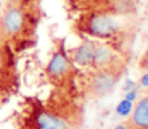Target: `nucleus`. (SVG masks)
<instances>
[{"mask_svg": "<svg viewBox=\"0 0 148 129\" xmlns=\"http://www.w3.org/2000/svg\"><path fill=\"white\" fill-rule=\"evenodd\" d=\"M121 73L116 68H103L90 78L87 93L91 97H104L113 90Z\"/></svg>", "mask_w": 148, "mask_h": 129, "instance_id": "obj_1", "label": "nucleus"}, {"mask_svg": "<svg viewBox=\"0 0 148 129\" xmlns=\"http://www.w3.org/2000/svg\"><path fill=\"white\" fill-rule=\"evenodd\" d=\"M23 13L20 8L9 7L0 14V44L12 39L23 26Z\"/></svg>", "mask_w": 148, "mask_h": 129, "instance_id": "obj_2", "label": "nucleus"}, {"mask_svg": "<svg viewBox=\"0 0 148 129\" xmlns=\"http://www.w3.org/2000/svg\"><path fill=\"white\" fill-rule=\"evenodd\" d=\"M117 21L108 14H95L90 17L87 23V31L94 37L109 38L117 31Z\"/></svg>", "mask_w": 148, "mask_h": 129, "instance_id": "obj_3", "label": "nucleus"}, {"mask_svg": "<svg viewBox=\"0 0 148 129\" xmlns=\"http://www.w3.org/2000/svg\"><path fill=\"white\" fill-rule=\"evenodd\" d=\"M127 123L131 129H148V97L135 104Z\"/></svg>", "mask_w": 148, "mask_h": 129, "instance_id": "obj_4", "label": "nucleus"}, {"mask_svg": "<svg viewBox=\"0 0 148 129\" xmlns=\"http://www.w3.org/2000/svg\"><path fill=\"white\" fill-rule=\"evenodd\" d=\"M113 59H114V56H113V52L110 51L109 47L96 46L91 64L94 65L95 68H97V69H103V68H114L112 65Z\"/></svg>", "mask_w": 148, "mask_h": 129, "instance_id": "obj_5", "label": "nucleus"}, {"mask_svg": "<svg viewBox=\"0 0 148 129\" xmlns=\"http://www.w3.org/2000/svg\"><path fill=\"white\" fill-rule=\"evenodd\" d=\"M69 67H70L69 61H68V59L65 57V55L57 52V54L53 55L52 60L49 61L48 67H47V73H48L49 76H55V77L62 76L64 73L68 72Z\"/></svg>", "mask_w": 148, "mask_h": 129, "instance_id": "obj_6", "label": "nucleus"}, {"mask_svg": "<svg viewBox=\"0 0 148 129\" xmlns=\"http://www.w3.org/2000/svg\"><path fill=\"white\" fill-rule=\"evenodd\" d=\"M95 46L92 42H86L82 46L77 48L75 54H74V60L78 63L79 65H88L92 63V57L95 54Z\"/></svg>", "mask_w": 148, "mask_h": 129, "instance_id": "obj_7", "label": "nucleus"}, {"mask_svg": "<svg viewBox=\"0 0 148 129\" xmlns=\"http://www.w3.org/2000/svg\"><path fill=\"white\" fill-rule=\"evenodd\" d=\"M39 125L40 129H68L66 124L61 121L57 117H53L51 115H43L39 119Z\"/></svg>", "mask_w": 148, "mask_h": 129, "instance_id": "obj_8", "label": "nucleus"}, {"mask_svg": "<svg viewBox=\"0 0 148 129\" xmlns=\"http://www.w3.org/2000/svg\"><path fill=\"white\" fill-rule=\"evenodd\" d=\"M130 110H131V103H130V101H127V99L122 101L120 104H118V107H117V112L120 115L130 114Z\"/></svg>", "mask_w": 148, "mask_h": 129, "instance_id": "obj_9", "label": "nucleus"}, {"mask_svg": "<svg viewBox=\"0 0 148 129\" xmlns=\"http://www.w3.org/2000/svg\"><path fill=\"white\" fill-rule=\"evenodd\" d=\"M139 68L143 70H148V50L144 52V55L142 56L140 61H139Z\"/></svg>", "mask_w": 148, "mask_h": 129, "instance_id": "obj_10", "label": "nucleus"}, {"mask_svg": "<svg viewBox=\"0 0 148 129\" xmlns=\"http://www.w3.org/2000/svg\"><path fill=\"white\" fill-rule=\"evenodd\" d=\"M114 129H131L130 128V125H129V123L126 121V123H123V124H120V125H117Z\"/></svg>", "mask_w": 148, "mask_h": 129, "instance_id": "obj_11", "label": "nucleus"}, {"mask_svg": "<svg viewBox=\"0 0 148 129\" xmlns=\"http://www.w3.org/2000/svg\"><path fill=\"white\" fill-rule=\"evenodd\" d=\"M140 83H142V85H143V86H148V73H147L146 76H144L143 78H142Z\"/></svg>", "mask_w": 148, "mask_h": 129, "instance_id": "obj_12", "label": "nucleus"}, {"mask_svg": "<svg viewBox=\"0 0 148 129\" xmlns=\"http://www.w3.org/2000/svg\"><path fill=\"white\" fill-rule=\"evenodd\" d=\"M3 67V55H1V51H0V68Z\"/></svg>", "mask_w": 148, "mask_h": 129, "instance_id": "obj_13", "label": "nucleus"}]
</instances>
